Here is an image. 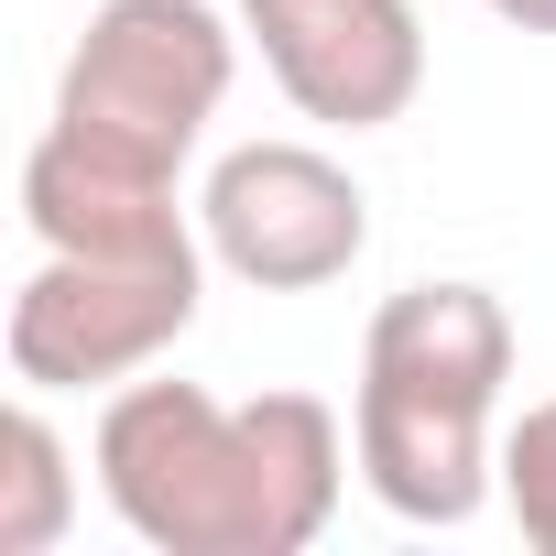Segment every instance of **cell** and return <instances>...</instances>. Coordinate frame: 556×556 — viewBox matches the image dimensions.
Returning a JSON list of instances; mask_svg holds the SVG:
<instances>
[{"label":"cell","instance_id":"9","mask_svg":"<svg viewBox=\"0 0 556 556\" xmlns=\"http://www.w3.org/2000/svg\"><path fill=\"white\" fill-rule=\"evenodd\" d=\"M502 502H513L523 545H534V556H556V393H545V404H523V415L502 426Z\"/></svg>","mask_w":556,"mask_h":556},{"label":"cell","instance_id":"10","mask_svg":"<svg viewBox=\"0 0 556 556\" xmlns=\"http://www.w3.org/2000/svg\"><path fill=\"white\" fill-rule=\"evenodd\" d=\"M491 23H513V34H556V0H480Z\"/></svg>","mask_w":556,"mask_h":556},{"label":"cell","instance_id":"7","mask_svg":"<svg viewBox=\"0 0 556 556\" xmlns=\"http://www.w3.org/2000/svg\"><path fill=\"white\" fill-rule=\"evenodd\" d=\"M23 218H34L45 251H175V240H197L186 207H175V175L121 164V153H99L55 121L23 153Z\"/></svg>","mask_w":556,"mask_h":556},{"label":"cell","instance_id":"1","mask_svg":"<svg viewBox=\"0 0 556 556\" xmlns=\"http://www.w3.org/2000/svg\"><path fill=\"white\" fill-rule=\"evenodd\" d=\"M350 458L361 447L317 393L218 404L197 382H121L99 415V491L164 556H306Z\"/></svg>","mask_w":556,"mask_h":556},{"label":"cell","instance_id":"6","mask_svg":"<svg viewBox=\"0 0 556 556\" xmlns=\"http://www.w3.org/2000/svg\"><path fill=\"white\" fill-rule=\"evenodd\" d=\"M240 34L262 45L273 88L328 131H382L426 88L415 0H240Z\"/></svg>","mask_w":556,"mask_h":556},{"label":"cell","instance_id":"8","mask_svg":"<svg viewBox=\"0 0 556 556\" xmlns=\"http://www.w3.org/2000/svg\"><path fill=\"white\" fill-rule=\"evenodd\" d=\"M66 523H77L66 437L45 426V404H12L0 415V556H45Z\"/></svg>","mask_w":556,"mask_h":556},{"label":"cell","instance_id":"2","mask_svg":"<svg viewBox=\"0 0 556 556\" xmlns=\"http://www.w3.org/2000/svg\"><path fill=\"white\" fill-rule=\"evenodd\" d=\"M513 382V317L491 285H404L361 339L350 447L393 523H469L502 480L491 404Z\"/></svg>","mask_w":556,"mask_h":556},{"label":"cell","instance_id":"3","mask_svg":"<svg viewBox=\"0 0 556 556\" xmlns=\"http://www.w3.org/2000/svg\"><path fill=\"white\" fill-rule=\"evenodd\" d=\"M229 66H240V34L207 0H99L55 77V131L175 175L197 153V131L218 121Z\"/></svg>","mask_w":556,"mask_h":556},{"label":"cell","instance_id":"4","mask_svg":"<svg viewBox=\"0 0 556 556\" xmlns=\"http://www.w3.org/2000/svg\"><path fill=\"white\" fill-rule=\"evenodd\" d=\"M207 295V229L175 251H45V273L12 295V382L23 393H88L142 382Z\"/></svg>","mask_w":556,"mask_h":556},{"label":"cell","instance_id":"5","mask_svg":"<svg viewBox=\"0 0 556 556\" xmlns=\"http://www.w3.org/2000/svg\"><path fill=\"white\" fill-rule=\"evenodd\" d=\"M197 229H207V262L240 273V285L317 295V285H339V273L371 251V197L317 142H240V153L207 164Z\"/></svg>","mask_w":556,"mask_h":556}]
</instances>
